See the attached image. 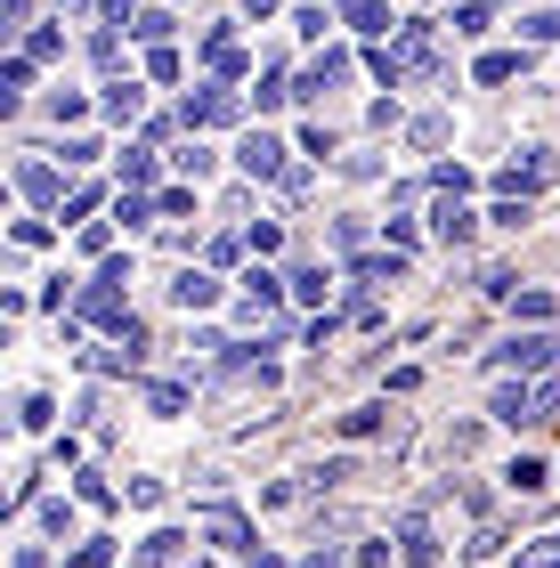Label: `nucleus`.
Segmentation results:
<instances>
[{
	"label": "nucleus",
	"instance_id": "1",
	"mask_svg": "<svg viewBox=\"0 0 560 568\" xmlns=\"http://www.w3.org/2000/svg\"><path fill=\"white\" fill-rule=\"evenodd\" d=\"M236 163H244L252 179H285V146H276L268 131H252V139L236 146Z\"/></svg>",
	"mask_w": 560,
	"mask_h": 568
},
{
	"label": "nucleus",
	"instance_id": "2",
	"mask_svg": "<svg viewBox=\"0 0 560 568\" xmlns=\"http://www.w3.org/2000/svg\"><path fill=\"white\" fill-rule=\"evenodd\" d=\"M398 545H406V552H398L406 568H439V536H430V528L415 520V511H406V520H398Z\"/></svg>",
	"mask_w": 560,
	"mask_h": 568
},
{
	"label": "nucleus",
	"instance_id": "3",
	"mask_svg": "<svg viewBox=\"0 0 560 568\" xmlns=\"http://www.w3.org/2000/svg\"><path fill=\"white\" fill-rule=\"evenodd\" d=\"M496 423H537V382H503V390H496Z\"/></svg>",
	"mask_w": 560,
	"mask_h": 568
},
{
	"label": "nucleus",
	"instance_id": "4",
	"mask_svg": "<svg viewBox=\"0 0 560 568\" xmlns=\"http://www.w3.org/2000/svg\"><path fill=\"white\" fill-rule=\"evenodd\" d=\"M334 82H349V49H325V58L301 73V98H317V90H334Z\"/></svg>",
	"mask_w": 560,
	"mask_h": 568
},
{
	"label": "nucleus",
	"instance_id": "5",
	"mask_svg": "<svg viewBox=\"0 0 560 568\" xmlns=\"http://www.w3.org/2000/svg\"><path fill=\"white\" fill-rule=\"evenodd\" d=\"M496 357H503V366H544V357H560V342H544V333H512Z\"/></svg>",
	"mask_w": 560,
	"mask_h": 568
},
{
	"label": "nucleus",
	"instance_id": "6",
	"mask_svg": "<svg viewBox=\"0 0 560 568\" xmlns=\"http://www.w3.org/2000/svg\"><path fill=\"white\" fill-rule=\"evenodd\" d=\"M171 301H180V308H220V284L203 276V268H180V284H171Z\"/></svg>",
	"mask_w": 560,
	"mask_h": 568
},
{
	"label": "nucleus",
	"instance_id": "7",
	"mask_svg": "<svg viewBox=\"0 0 560 568\" xmlns=\"http://www.w3.org/2000/svg\"><path fill=\"white\" fill-rule=\"evenodd\" d=\"M180 545H187L180 528H155V536L139 545V560H131V568H171V560H180Z\"/></svg>",
	"mask_w": 560,
	"mask_h": 568
},
{
	"label": "nucleus",
	"instance_id": "8",
	"mask_svg": "<svg viewBox=\"0 0 560 568\" xmlns=\"http://www.w3.org/2000/svg\"><path fill=\"white\" fill-rule=\"evenodd\" d=\"M430 227H439V244H471V212H464V203H439V212H430Z\"/></svg>",
	"mask_w": 560,
	"mask_h": 568
},
{
	"label": "nucleus",
	"instance_id": "9",
	"mask_svg": "<svg viewBox=\"0 0 560 568\" xmlns=\"http://www.w3.org/2000/svg\"><path fill=\"white\" fill-rule=\"evenodd\" d=\"M203 536H212V545H252V520H244V511H212Z\"/></svg>",
	"mask_w": 560,
	"mask_h": 568
},
{
	"label": "nucleus",
	"instance_id": "10",
	"mask_svg": "<svg viewBox=\"0 0 560 568\" xmlns=\"http://www.w3.org/2000/svg\"><path fill=\"white\" fill-rule=\"evenodd\" d=\"M187 122H236V98H227V90H203V98H187Z\"/></svg>",
	"mask_w": 560,
	"mask_h": 568
},
{
	"label": "nucleus",
	"instance_id": "11",
	"mask_svg": "<svg viewBox=\"0 0 560 568\" xmlns=\"http://www.w3.org/2000/svg\"><path fill=\"white\" fill-rule=\"evenodd\" d=\"M520 487V496H537V487H552V471H544V455H512V471H503Z\"/></svg>",
	"mask_w": 560,
	"mask_h": 568
},
{
	"label": "nucleus",
	"instance_id": "12",
	"mask_svg": "<svg viewBox=\"0 0 560 568\" xmlns=\"http://www.w3.org/2000/svg\"><path fill=\"white\" fill-rule=\"evenodd\" d=\"M342 17L358 24V33H390V9H381V0H342Z\"/></svg>",
	"mask_w": 560,
	"mask_h": 568
},
{
	"label": "nucleus",
	"instance_id": "13",
	"mask_svg": "<svg viewBox=\"0 0 560 568\" xmlns=\"http://www.w3.org/2000/svg\"><path fill=\"white\" fill-rule=\"evenodd\" d=\"M17 187L33 195V203H49V195H58V171H49V163H24V171H17Z\"/></svg>",
	"mask_w": 560,
	"mask_h": 568
},
{
	"label": "nucleus",
	"instance_id": "14",
	"mask_svg": "<svg viewBox=\"0 0 560 568\" xmlns=\"http://www.w3.org/2000/svg\"><path fill=\"white\" fill-rule=\"evenodd\" d=\"M106 114H114V122H139V82H114V90H106Z\"/></svg>",
	"mask_w": 560,
	"mask_h": 568
},
{
	"label": "nucleus",
	"instance_id": "15",
	"mask_svg": "<svg viewBox=\"0 0 560 568\" xmlns=\"http://www.w3.org/2000/svg\"><path fill=\"white\" fill-rule=\"evenodd\" d=\"M146 406H155V415L171 423V415H180V406H187V390H180V382H155V390H146Z\"/></svg>",
	"mask_w": 560,
	"mask_h": 568
},
{
	"label": "nucleus",
	"instance_id": "16",
	"mask_svg": "<svg viewBox=\"0 0 560 568\" xmlns=\"http://www.w3.org/2000/svg\"><path fill=\"white\" fill-rule=\"evenodd\" d=\"M24 58L49 65V58H65V33H24Z\"/></svg>",
	"mask_w": 560,
	"mask_h": 568
},
{
	"label": "nucleus",
	"instance_id": "17",
	"mask_svg": "<svg viewBox=\"0 0 560 568\" xmlns=\"http://www.w3.org/2000/svg\"><path fill=\"white\" fill-rule=\"evenodd\" d=\"M520 33H528V41H560V9H537V17H520Z\"/></svg>",
	"mask_w": 560,
	"mask_h": 568
},
{
	"label": "nucleus",
	"instance_id": "18",
	"mask_svg": "<svg viewBox=\"0 0 560 568\" xmlns=\"http://www.w3.org/2000/svg\"><path fill=\"white\" fill-rule=\"evenodd\" d=\"M17 423H24V430H49V423H58V406H49V398L33 390V398H24V415H17Z\"/></svg>",
	"mask_w": 560,
	"mask_h": 568
},
{
	"label": "nucleus",
	"instance_id": "19",
	"mask_svg": "<svg viewBox=\"0 0 560 568\" xmlns=\"http://www.w3.org/2000/svg\"><path fill=\"white\" fill-rule=\"evenodd\" d=\"M285 284H293V293H301V301H325V268H293Z\"/></svg>",
	"mask_w": 560,
	"mask_h": 568
},
{
	"label": "nucleus",
	"instance_id": "20",
	"mask_svg": "<svg viewBox=\"0 0 560 568\" xmlns=\"http://www.w3.org/2000/svg\"><path fill=\"white\" fill-rule=\"evenodd\" d=\"M366 430H381V406H358V415H342V438H366Z\"/></svg>",
	"mask_w": 560,
	"mask_h": 568
},
{
	"label": "nucleus",
	"instance_id": "21",
	"mask_svg": "<svg viewBox=\"0 0 560 568\" xmlns=\"http://www.w3.org/2000/svg\"><path fill=\"white\" fill-rule=\"evenodd\" d=\"M155 212H163V203H139V195H122V203H114V220H131V227H146Z\"/></svg>",
	"mask_w": 560,
	"mask_h": 568
},
{
	"label": "nucleus",
	"instance_id": "22",
	"mask_svg": "<svg viewBox=\"0 0 560 568\" xmlns=\"http://www.w3.org/2000/svg\"><path fill=\"white\" fill-rule=\"evenodd\" d=\"M171 163H180V171H195V179H212V146H180Z\"/></svg>",
	"mask_w": 560,
	"mask_h": 568
},
{
	"label": "nucleus",
	"instance_id": "23",
	"mask_svg": "<svg viewBox=\"0 0 560 568\" xmlns=\"http://www.w3.org/2000/svg\"><path fill=\"white\" fill-rule=\"evenodd\" d=\"M131 33H139V41H163V33H171V17H163V9H139Z\"/></svg>",
	"mask_w": 560,
	"mask_h": 568
},
{
	"label": "nucleus",
	"instance_id": "24",
	"mask_svg": "<svg viewBox=\"0 0 560 568\" xmlns=\"http://www.w3.org/2000/svg\"><path fill=\"white\" fill-rule=\"evenodd\" d=\"M41 528L49 536H73V504H41Z\"/></svg>",
	"mask_w": 560,
	"mask_h": 568
},
{
	"label": "nucleus",
	"instance_id": "25",
	"mask_svg": "<svg viewBox=\"0 0 560 568\" xmlns=\"http://www.w3.org/2000/svg\"><path fill=\"white\" fill-rule=\"evenodd\" d=\"M520 568H560V536H544L537 552H520Z\"/></svg>",
	"mask_w": 560,
	"mask_h": 568
},
{
	"label": "nucleus",
	"instance_id": "26",
	"mask_svg": "<svg viewBox=\"0 0 560 568\" xmlns=\"http://www.w3.org/2000/svg\"><path fill=\"white\" fill-rule=\"evenodd\" d=\"M106 560H114V552H106V536H90V545L73 552V568H106Z\"/></svg>",
	"mask_w": 560,
	"mask_h": 568
},
{
	"label": "nucleus",
	"instance_id": "27",
	"mask_svg": "<svg viewBox=\"0 0 560 568\" xmlns=\"http://www.w3.org/2000/svg\"><path fill=\"white\" fill-rule=\"evenodd\" d=\"M309 568H334V560H325V552H317V560H309Z\"/></svg>",
	"mask_w": 560,
	"mask_h": 568
}]
</instances>
